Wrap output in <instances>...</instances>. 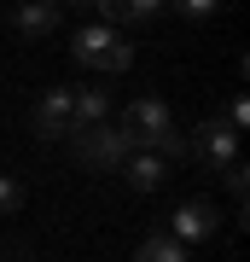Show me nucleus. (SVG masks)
<instances>
[{
  "instance_id": "nucleus-1",
  "label": "nucleus",
  "mask_w": 250,
  "mask_h": 262,
  "mask_svg": "<svg viewBox=\"0 0 250 262\" xmlns=\"http://www.w3.org/2000/svg\"><path fill=\"white\" fill-rule=\"evenodd\" d=\"M117 134L128 140V151H151V158H163V163L186 158V140H180V128H175V117H169L163 99H134L128 111H122Z\"/></svg>"
},
{
  "instance_id": "nucleus-2",
  "label": "nucleus",
  "mask_w": 250,
  "mask_h": 262,
  "mask_svg": "<svg viewBox=\"0 0 250 262\" xmlns=\"http://www.w3.org/2000/svg\"><path fill=\"white\" fill-rule=\"evenodd\" d=\"M70 158L93 175H105V169H122L128 140L117 134V122H82V128H70Z\"/></svg>"
},
{
  "instance_id": "nucleus-3",
  "label": "nucleus",
  "mask_w": 250,
  "mask_h": 262,
  "mask_svg": "<svg viewBox=\"0 0 250 262\" xmlns=\"http://www.w3.org/2000/svg\"><path fill=\"white\" fill-rule=\"evenodd\" d=\"M70 53H76V64H93V70H128L134 64V47L117 35V29H105V24L76 29V35H70Z\"/></svg>"
},
{
  "instance_id": "nucleus-4",
  "label": "nucleus",
  "mask_w": 250,
  "mask_h": 262,
  "mask_svg": "<svg viewBox=\"0 0 250 262\" xmlns=\"http://www.w3.org/2000/svg\"><path fill=\"white\" fill-rule=\"evenodd\" d=\"M163 233L175 239V245H204V239H215V233H221V215H215V204H210V198H186Z\"/></svg>"
},
{
  "instance_id": "nucleus-5",
  "label": "nucleus",
  "mask_w": 250,
  "mask_h": 262,
  "mask_svg": "<svg viewBox=\"0 0 250 262\" xmlns=\"http://www.w3.org/2000/svg\"><path fill=\"white\" fill-rule=\"evenodd\" d=\"M186 158H198L204 169H227V163H239V134L227 122H204L198 140H186Z\"/></svg>"
},
{
  "instance_id": "nucleus-6",
  "label": "nucleus",
  "mask_w": 250,
  "mask_h": 262,
  "mask_svg": "<svg viewBox=\"0 0 250 262\" xmlns=\"http://www.w3.org/2000/svg\"><path fill=\"white\" fill-rule=\"evenodd\" d=\"M29 122H35V134H41V140H70V128H76V111H70V88H47Z\"/></svg>"
},
{
  "instance_id": "nucleus-7",
  "label": "nucleus",
  "mask_w": 250,
  "mask_h": 262,
  "mask_svg": "<svg viewBox=\"0 0 250 262\" xmlns=\"http://www.w3.org/2000/svg\"><path fill=\"white\" fill-rule=\"evenodd\" d=\"M122 181H128L134 192H157L169 181V163L151 158V151H128V158H122Z\"/></svg>"
},
{
  "instance_id": "nucleus-8",
  "label": "nucleus",
  "mask_w": 250,
  "mask_h": 262,
  "mask_svg": "<svg viewBox=\"0 0 250 262\" xmlns=\"http://www.w3.org/2000/svg\"><path fill=\"white\" fill-rule=\"evenodd\" d=\"M157 0H99V18H105V29H122V24H151L157 18Z\"/></svg>"
},
{
  "instance_id": "nucleus-9",
  "label": "nucleus",
  "mask_w": 250,
  "mask_h": 262,
  "mask_svg": "<svg viewBox=\"0 0 250 262\" xmlns=\"http://www.w3.org/2000/svg\"><path fill=\"white\" fill-rule=\"evenodd\" d=\"M70 111H76V128L82 122H105L111 117V94L105 88H70Z\"/></svg>"
},
{
  "instance_id": "nucleus-10",
  "label": "nucleus",
  "mask_w": 250,
  "mask_h": 262,
  "mask_svg": "<svg viewBox=\"0 0 250 262\" xmlns=\"http://www.w3.org/2000/svg\"><path fill=\"white\" fill-rule=\"evenodd\" d=\"M134 262H192V256H186V245H175L169 233H151V239L134 251Z\"/></svg>"
},
{
  "instance_id": "nucleus-11",
  "label": "nucleus",
  "mask_w": 250,
  "mask_h": 262,
  "mask_svg": "<svg viewBox=\"0 0 250 262\" xmlns=\"http://www.w3.org/2000/svg\"><path fill=\"white\" fill-rule=\"evenodd\" d=\"M58 18H64L58 6H24V12H18L12 24H18L24 35H53V29H58Z\"/></svg>"
},
{
  "instance_id": "nucleus-12",
  "label": "nucleus",
  "mask_w": 250,
  "mask_h": 262,
  "mask_svg": "<svg viewBox=\"0 0 250 262\" xmlns=\"http://www.w3.org/2000/svg\"><path fill=\"white\" fill-rule=\"evenodd\" d=\"M18 204H24V187H18L12 175H0V215H12Z\"/></svg>"
},
{
  "instance_id": "nucleus-13",
  "label": "nucleus",
  "mask_w": 250,
  "mask_h": 262,
  "mask_svg": "<svg viewBox=\"0 0 250 262\" xmlns=\"http://www.w3.org/2000/svg\"><path fill=\"white\" fill-rule=\"evenodd\" d=\"M221 187H227L233 198H244V187H250V175H244V163H227V169H221Z\"/></svg>"
},
{
  "instance_id": "nucleus-14",
  "label": "nucleus",
  "mask_w": 250,
  "mask_h": 262,
  "mask_svg": "<svg viewBox=\"0 0 250 262\" xmlns=\"http://www.w3.org/2000/svg\"><path fill=\"white\" fill-rule=\"evenodd\" d=\"M244 122H250V99L239 94V99L227 105V128H233V134H244Z\"/></svg>"
},
{
  "instance_id": "nucleus-15",
  "label": "nucleus",
  "mask_w": 250,
  "mask_h": 262,
  "mask_svg": "<svg viewBox=\"0 0 250 262\" xmlns=\"http://www.w3.org/2000/svg\"><path fill=\"white\" fill-rule=\"evenodd\" d=\"M175 12H180V18H210V12H215V6H210V0H180V6H175Z\"/></svg>"
}]
</instances>
